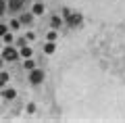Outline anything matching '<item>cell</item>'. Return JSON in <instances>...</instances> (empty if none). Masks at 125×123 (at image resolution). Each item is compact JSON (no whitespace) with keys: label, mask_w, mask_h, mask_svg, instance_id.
Masks as SVG:
<instances>
[{"label":"cell","mask_w":125,"mask_h":123,"mask_svg":"<svg viewBox=\"0 0 125 123\" xmlns=\"http://www.w3.org/2000/svg\"><path fill=\"white\" fill-rule=\"evenodd\" d=\"M4 9H6V2H4V0H0V17H2V13H4Z\"/></svg>","instance_id":"obj_13"},{"label":"cell","mask_w":125,"mask_h":123,"mask_svg":"<svg viewBox=\"0 0 125 123\" xmlns=\"http://www.w3.org/2000/svg\"><path fill=\"white\" fill-rule=\"evenodd\" d=\"M31 13L33 15H44V4H42V2H36L33 9H31Z\"/></svg>","instance_id":"obj_5"},{"label":"cell","mask_w":125,"mask_h":123,"mask_svg":"<svg viewBox=\"0 0 125 123\" xmlns=\"http://www.w3.org/2000/svg\"><path fill=\"white\" fill-rule=\"evenodd\" d=\"M6 31H9V27H6V25H2V23H0V35H4Z\"/></svg>","instance_id":"obj_14"},{"label":"cell","mask_w":125,"mask_h":123,"mask_svg":"<svg viewBox=\"0 0 125 123\" xmlns=\"http://www.w3.org/2000/svg\"><path fill=\"white\" fill-rule=\"evenodd\" d=\"M21 21H23V23H31V21H33V15L23 13V15H21Z\"/></svg>","instance_id":"obj_9"},{"label":"cell","mask_w":125,"mask_h":123,"mask_svg":"<svg viewBox=\"0 0 125 123\" xmlns=\"http://www.w3.org/2000/svg\"><path fill=\"white\" fill-rule=\"evenodd\" d=\"M23 4H25V0H9V2H6V9H9L10 13H17V11L23 9Z\"/></svg>","instance_id":"obj_3"},{"label":"cell","mask_w":125,"mask_h":123,"mask_svg":"<svg viewBox=\"0 0 125 123\" xmlns=\"http://www.w3.org/2000/svg\"><path fill=\"white\" fill-rule=\"evenodd\" d=\"M2 58H4L6 63H13V61H17V58H19V52L13 48V46H6V48L2 50Z\"/></svg>","instance_id":"obj_2"},{"label":"cell","mask_w":125,"mask_h":123,"mask_svg":"<svg viewBox=\"0 0 125 123\" xmlns=\"http://www.w3.org/2000/svg\"><path fill=\"white\" fill-rule=\"evenodd\" d=\"M2 38H4V42H6V44H10V42H13V34H9V31H6V34L2 35Z\"/></svg>","instance_id":"obj_11"},{"label":"cell","mask_w":125,"mask_h":123,"mask_svg":"<svg viewBox=\"0 0 125 123\" xmlns=\"http://www.w3.org/2000/svg\"><path fill=\"white\" fill-rule=\"evenodd\" d=\"M62 25V21H61V17H52V27L54 29H58V27Z\"/></svg>","instance_id":"obj_10"},{"label":"cell","mask_w":125,"mask_h":123,"mask_svg":"<svg viewBox=\"0 0 125 123\" xmlns=\"http://www.w3.org/2000/svg\"><path fill=\"white\" fill-rule=\"evenodd\" d=\"M2 96L9 98V100H13V98L17 96V92H15V90H4V92H2Z\"/></svg>","instance_id":"obj_8"},{"label":"cell","mask_w":125,"mask_h":123,"mask_svg":"<svg viewBox=\"0 0 125 123\" xmlns=\"http://www.w3.org/2000/svg\"><path fill=\"white\" fill-rule=\"evenodd\" d=\"M44 77H46V75H44V71H42V69H36V67H33V69L29 71V81H31L33 86L42 84V81H44Z\"/></svg>","instance_id":"obj_1"},{"label":"cell","mask_w":125,"mask_h":123,"mask_svg":"<svg viewBox=\"0 0 125 123\" xmlns=\"http://www.w3.org/2000/svg\"><path fill=\"white\" fill-rule=\"evenodd\" d=\"M54 50H56V44H54L52 40H50V42H46V44H44V52H46V54H52Z\"/></svg>","instance_id":"obj_4"},{"label":"cell","mask_w":125,"mask_h":123,"mask_svg":"<svg viewBox=\"0 0 125 123\" xmlns=\"http://www.w3.org/2000/svg\"><path fill=\"white\" fill-rule=\"evenodd\" d=\"M2 63H4V58H2V56H0V67H2Z\"/></svg>","instance_id":"obj_15"},{"label":"cell","mask_w":125,"mask_h":123,"mask_svg":"<svg viewBox=\"0 0 125 123\" xmlns=\"http://www.w3.org/2000/svg\"><path fill=\"white\" fill-rule=\"evenodd\" d=\"M23 67H25L27 71H31V69H33V67H36V63L31 61V56H29V58H25V63H23Z\"/></svg>","instance_id":"obj_7"},{"label":"cell","mask_w":125,"mask_h":123,"mask_svg":"<svg viewBox=\"0 0 125 123\" xmlns=\"http://www.w3.org/2000/svg\"><path fill=\"white\" fill-rule=\"evenodd\" d=\"M19 25H21V23H19L17 19H13V21H10V29H19Z\"/></svg>","instance_id":"obj_12"},{"label":"cell","mask_w":125,"mask_h":123,"mask_svg":"<svg viewBox=\"0 0 125 123\" xmlns=\"http://www.w3.org/2000/svg\"><path fill=\"white\" fill-rule=\"evenodd\" d=\"M19 54H21L23 58H29V56H31V48H29V46H21V50H19Z\"/></svg>","instance_id":"obj_6"}]
</instances>
